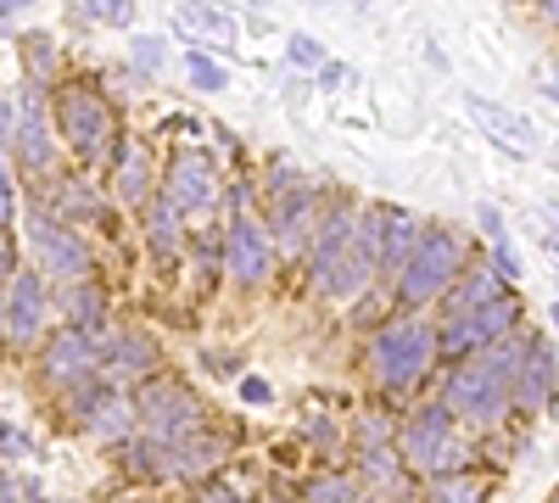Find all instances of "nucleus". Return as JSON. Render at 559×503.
<instances>
[{"mask_svg":"<svg viewBox=\"0 0 559 503\" xmlns=\"http://www.w3.org/2000/svg\"><path fill=\"white\" fill-rule=\"evenodd\" d=\"M45 308H51L45 274H39V268H17L12 280H7V297H0V342L39 347V336H45Z\"/></svg>","mask_w":559,"mask_h":503,"instance_id":"1a4fd4ad","label":"nucleus"},{"mask_svg":"<svg viewBox=\"0 0 559 503\" xmlns=\"http://www.w3.org/2000/svg\"><path fill=\"white\" fill-rule=\"evenodd\" d=\"M554 386H559V370H554V347L543 336H526V358L515 381H509V403L526 408V415H543V408L554 403Z\"/></svg>","mask_w":559,"mask_h":503,"instance_id":"ddd939ff","label":"nucleus"},{"mask_svg":"<svg viewBox=\"0 0 559 503\" xmlns=\"http://www.w3.org/2000/svg\"><path fill=\"white\" fill-rule=\"evenodd\" d=\"M369 363H376V381L392 397H403V392H414L419 381L431 375L437 331L426 325V319H392V325H381L376 342H369Z\"/></svg>","mask_w":559,"mask_h":503,"instance_id":"7ed1b4c3","label":"nucleus"},{"mask_svg":"<svg viewBox=\"0 0 559 503\" xmlns=\"http://www.w3.org/2000/svg\"><path fill=\"white\" fill-rule=\"evenodd\" d=\"M554 213H559V207H554Z\"/></svg>","mask_w":559,"mask_h":503,"instance_id":"8fccbe9b","label":"nucleus"},{"mask_svg":"<svg viewBox=\"0 0 559 503\" xmlns=\"http://www.w3.org/2000/svg\"><path fill=\"white\" fill-rule=\"evenodd\" d=\"M129 408H134V431L152 436V442H185L207 420V403L179 375H157V370L140 375V392L129 397Z\"/></svg>","mask_w":559,"mask_h":503,"instance_id":"f03ea898","label":"nucleus"},{"mask_svg":"<svg viewBox=\"0 0 559 503\" xmlns=\"http://www.w3.org/2000/svg\"><path fill=\"white\" fill-rule=\"evenodd\" d=\"M274 503H286V498H274Z\"/></svg>","mask_w":559,"mask_h":503,"instance_id":"de8ad7c7","label":"nucleus"},{"mask_svg":"<svg viewBox=\"0 0 559 503\" xmlns=\"http://www.w3.org/2000/svg\"><path fill=\"white\" fill-rule=\"evenodd\" d=\"M17 268H23V258H17V236H12V230H0V286H7Z\"/></svg>","mask_w":559,"mask_h":503,"instance_id":"c9c22d12","label":"nucleus"},{"mask_svg":"<svg viewBox=\"0 0 559 503\" xmlns=\"http://www.w3.org/2000/svg\"><path fill=\"white\" fill-rule=\"evenodd\" d=\"M342 73H347L342 62H319V84H342Z\"/></svg>","mask_w":559,"mask_h":503,"instance_id":"37998d69","label":"nucleus"},{"mask_svg":"<svg viewBox=\"0 0 559 503\" xmlns=\"http://www.w3.org/2000/svg\"><path fill=\"white\" fill-rule=\"evenodd\" d=\"M12 157L34 179H57V129H51V89L23 79L12 96Z\"/></svg>","mask_w":559,"mask_h":503,"instance_id":"39448f33","label":"nucleus"},{"mask_svg":"<svg viewBox=\"0 0 559 503\" xmlns=\"http://www.w3.org/2000/svg\"><path fill=\"white\" fill-rule=\"evenodd\" d=\"M554 503H559V498H554Z\"/></svg>","mask_w":559,"mask_h":503,"instance_id":"3c124183","label":"nucleus"},{"mask_svg":"<svg viewBox=\"0 0 559 503\" xmlns=\"http://www.w3.org/2000/svg\"><path fill=\"white\" fill-rule=\"evenodd\" d=\"M442 408L453 420H498L503 408H509V381L503 375H492L481 358H464L459 370L448 375V386H442Z\"/></svg>","mask_w":559,"mask_h":503,"instance_id":"0eeeda50","label":"nucleus"},{"mask_svg":"<svg viewBox=\"0 0 559 503\" xmlns=\"http://www.w3.org/2000/svg\"><path fill=\"white\" fill-rule=\"evenodd\" d=\"M57 308H62V325H73V331H84L90 342H102L107 336V313H112V302H107V286L102 280H62V291L51 297Z\"/></svg>","mask_w":559,"mask_h":503,"instance_id":"2eb2a0df","label":"nucleus"},{"mask_svg":"<svg viewBox=\"0 0 559 503\" xmlns=\"http://www.w3.org/2000/svg\"><path fill=\"white\" fill-rule=\"evenodd\" d=\"M28 7H34V0H0V23H7L12 12H28Z\"/></svg>","mask_w":559,"mask_h":503,"instance_id":"c03bdc74","label":"nucleus"},{"mask_svg":"<svg viewBox=\"0 0 559 503\" xmlns=\"http://www.w3.org/2000/svg\"><path fill=\"white\" fill-rule=\"evenodd\" d=\"M224 268H229V280H236V286H263L269 268H274V247H269V236L258 230L247 213H236V218H229V230H224Z\"/></svg>","mask_w":559,"mask_h":503,"instance_id":"f8f14e48","label":"nucleus"},{"mask_svg":"<svg viewBox=\"0 0 559 503\" xmlns=\"http://www.w3.org/2000/svg\"><path fill=\"white\" fill-rule=\"evenodd\" d=\"M487 347V336H481V325L471 313L464 319H448V331H437V358H453V363H464V358H476Z\"/></svg>","mask_w":559,"mask_h":503,"instance_id":"cd10ccee","label":"nucleus"},{"mask_svg":"<svg viewBox=\"0 0 559 503\" xmlns=\"http://www.w3.org/2000/svg\"><path fill=\"white\" fill-rule=\"evenodd\" d=\"M39 375H45V386L68 392L84 375H102V352H96V342H90L84 331L62 325L57 336H39Z\"/></svg>","mask_w":559,"mask_h":503,"instance_id":"9d476101","label":"nucleus"},{"mask_svg":"<svg viewBox=\"0 0 559 503\" xmlns=\"http://www.w3.org/2000/svg\"><path fill=\"white\" fill-rule=\"evenodd\" d=\"M459 274H464V241L453 230H442V224H426L414 252H408V263H403V274H397V302L426 308L459 280Z\"/></svg>","mask_w":559,"mask_h":503,"instance_id":"20e7f679","label":"nucleus"},{"mask_svg":"<svg viewBox=\"0 0 559 503\" xmlns=\"http://www.w3.org/2000/svg\"><path fill=\"white\" fill-rule=\"evenodd\" d=\"M152 173H157V163H152V152L134 141V134H123L118 141V157H112V191H118V202H129V207H140L152 196Z\"/></svg>","mask_w":559,"mask_h":503,"instance_id":"a211bd4d","label":"nucleus"},{"mask_svg":"<svg viewBox=\"0 0 559 503\" xmlns=\"http://www.w3.org/2000/svg\"><path fill=\"white\" fill-rule=\"evenodd\" d=\"M224 459H229V442L213 436V431H197V436H185V442H168V481L213 476Z\"/></svg>","mask_w":559,"mask_h":503,"instance_id":"f3484780","label":"nucleus"},{"mask_svg":"<svg viewBox=\"0 0 559 503\" xmlns=\"http://www.w3.org/2000/svg\"><path fill=\"white\" fill-rule=\"evenodd\" d=\"M23 236H28V247H34V263H39V274H51V280H84L90 274V247L73 236V224H62V218H51V213H28L23 218Z\"/></svg>","mask_w":559,"mask_h":503,"instance_id":"6e6552de","label":"nucleus"},{"mask_svg":"<svg viewBox=\"0 0 559 503\" xmlns=\"http://www.w3.org/2000/svg\"><path fill=\"white\" fill-rule=\"evenodd\" d=\"M419 230H426V224H419L414 213H403V207H381V263H376V274H403V263H408Z\"/></svg>","mask_w":559,"mask_h":503,"instance_id":"4be33fe9","label":"nucleus"},{"mask_svg":"<svg viewBox=\"0 0 559 503\" xmlns=\"http://www.w3.org/2000/svg\"><path fill=\"white\" fill-rule=\"evenodd\" d=\"M397 453H403V465L408 470H426V476H448L459 465V453H453V415L442 403H426L419 415L397 431Z\"/></svg>","mask_w":559,"mask_h":503,"instance_id":"423d86ee","label":"nucleus"},{"mask_svg":"<svg viewBox=\"0 0 559 503\" xmlns=\"http://www.w3.org/2000/svg\"><path fill=\"white\" fill-rule=\"evenodd\" d=\"M57 73H62L57 34H39V28H28V34H23V79H34V84L51 89V84H57Z\"/></svg>","mask_w":559,"mask_h":503,"instance_id":"393cba45","label":"nucleus"},{"mask_svg":"<svg viewBox=\"0 0 559 503\" xmlns=\"http://www.w3.org/2000/svg\"><path fill=\"white\" fill-rule=\"evenodd\" d=\"M236 392H241V403H269L274 392H269V381H258V375H241L236 381Z\"/></svg>","mask_w":559,"mask_h":503,"instance_id":"58836bf2","label":"nucleus"},{"mask_svg":"<svg viewBox=\"0 0 559 503\" xmlns=\"http://www.w3.org/2000/svg\"><path fill=\"white\" fill-rule=\"evenodd\" d=\"M481 230H487L492 241H503V218H498V207H481Z\"/></svg>","mask_w":559,"mask_h":503,"instance_id":"79ce46f5","label":"nucleus"},{"mask_svg":"<svg viewBox=\"0 0 559 503\" xmlns=\"http://www.w3.org/2000/svg\"><path fill=\"white\" fill-rule=\"evenodd\" d=\"M17 207H23V191H17L7 157H0V230H12V224H17Z\"/></svg>","mask_w":559,"mask_h":503,"instance_id":"f704fd0d","label":"nucleus"},{"mask_svg":"<svg viewBox=\"0 0 559 503\" xmlns=\"http://www.w3.org/2000/svg\"><path fill=\"white\" fill-rule=\"evenodd\" d=\"M498 297H509L503 274L498 268H471V274H459V280L442 291V308H448V319H464V313H476V308H487Z\"/></svg>","mask_w":559,"mask_h":503,"instance_id":"412c9836","label":"nucleus"},{"mask_svg":"<svg viewBox=\"0 0 559 503\" xmlns=\"http://www.w3.org/2000/svg\"><path fill=\"white\" fill-rule=\"evenodd\" d=\"M51 185V196L39 202V213H51V218H62V224H96L102 218V196L84 185V179H45Z\"/></svg>","mask_w":559,"mask_h":503,"instance_id":"aec40b11","label":"nucleus"},{"mask_svg":"<svg viewBox=\"0 0 559 503\" xmlns=\"http://www.w3.org/2000/svg\"><path fill=\"white\" fill-rule=\"evenodd\" d=\"M554 168H559V163H554Z\"/></svg>","mask_w":559,"mask_h":503,"instance_id":"09e8293b","label":"nucleus"},{"mask_svg":"<svg viewBox=\"0 0 559 503\" xmlns=\"http://www.w3.org/2000/svg\"><path fill=\"white\" fill-rule=\"evenodd\" d=\"M96 352H102V375H107V381L152 375V370H157V358H163V347H157L152 331H112V336L96 342Z\"/></svg>","mask_w":559,"mask_h":503,"instance_id":"4468645a","label":"nucleus"},{"mask_svg":"<svg viewBox=\"0 0 559 503\" xmlns=\"http://www.w3.org/2000/svg\"><path fill=\"white\" fill-rule=\"evenodd\" d=\"M163 62H168V45H163V39L140 34V39L129 45V68H134V79H157V73H163Z\"/></svg>","mask_w":559,"mask_h":503,"instance_id":"7c9ffc66","label":"nucleus"},{"mask_svg":"<svg viewBox=\"0 0 559 503\" xmlns=\"http://www.w3.org/2000/svg\"><path fill=\"white\" fill-rule=\"evenodd\" d=\"M353 207H336L331 218H324L319 224V236L308 241V274H324V268H331L342 252H347V241H353Z\"/></svg>","mask_w":559,"mask_h":503,"instance_id":"5701e85b","label":"nucleus"},{"mask_svg":"<svg viewBox=\"0 0 559 503\" xmlns=\"http://www.w3.org/2000/svg\"><path fill=\"white\" fill-rule=\"evenodd\" d=\"M191 503H241V498L229 492V487H202V492H197Z\"/></svg>","mask_w":559,"mask_h":503,"instance_id":"a19ab883","label":"nucleus"},{"mask_svg":"<svg viewBox=\"0 0 559 503\" xmlns=\"http://www.w3.org/2000/svg\"><path fill=\"white\" fill-rule=\"evenodd\" d=\"M185 79H191L197 89H224V68H218L213 57H202V51L185 57Z\"/></svg>","mask_w":559,"mask_h":503,"instance_id":"72a5a7b5","label":"nucleus"},{"mask_svg":"<svg viewBox=\"0 0 559 503\" xmlns=\"http://www.w3.org/2000/svg\"><path fill=\"white\" fill-rule=\"evenodd\" d=\"M179 23H185V34H207V39H218V45H229L236 39V17L229 12H218V7H207V0H185L179 7Z\"/></svg>","mask_w":559,"mask_h":503,"instance_id":"bb28decb","label":"nucleus"},{"mask_svg":"<svg viewBox=\"0 0 559 503\" xmlns=\"http://www.w3.org/2000/svg\"><path fill=\"white\" fill-rule=\"evenodd\" d=\"M84 17H96L107 28H134V0H84Z\"/></svg>","mask_w":559,"mask_h":503,"instance_id":"473e14b6","label":"nucleus"},{"mask_svg":"<svg viewBox=\"0 0 559 503\" xmlns=\"http://www.w3.org/2000/svg\"><path fill=\"white\" fill-rule=\"evenodd\" d=\"M51 129H57V141H62L79 163H96V168H112L118 141H123L118 107H112L90 79L51 84Z\"/></svg>","mask_w":559,"mask_h":503,"instance_id":"f257e3e1","label":"nucleus"},{"mask_svg":"<svg viewBox=\"0 0 559 503\" xmlns=\"http://www.w3.org/2000/svg\"><path fill=\"white\" fill-rule=\"evenodd\" d=\"M358 498V481L353 476H313L302 503H353Z\"/></svg>","mask_w":559,"mask_h":503,"instance_id":"2f4dec72","label":"nucleus"},{"mask_svg":"<svg viewBox=\"0 0 559 503\" xmlns=\"http://www.w3.org/2000/svg\"><path fill=\"white\" fill-rule=\"evenodd\" d=\"M7 141H12V96L0 89V152H7Z\"/></svg>","mask_w":559,"mask_h":503,"instance_id":"ea45409f","label":"nucleus"},{"mask_svg":"<svg viewBox=\"0 0 559 503\" xmlns=\"http://www.w3.org/2000/svg\"><path fill=\"white\" fill-rule=\"evenodd\" d=\"M319 62H324V51H319L308 34H297V39H292V68H319Z\"/></svg>","mask_w":559,"mask_h":503,"instance_id":"e433bc0d","label":"nucleus"},{"mask_svg":"<svg viewBox=\"0 0 559 503\" xmlns=\"http://www.w3.org/2000/svg\"><path fill=\"white\" fill-rule=\"evenodd\" d=\"M426 503H481V481H471V470H448V476H431L426 487Z\"/></svg>","mask_w":559,"mask_h":503,"instance_id":"c756f323","label":"nucleus"},{"mask_svg":"<svg viewBox=\"0 0 559 503\" xmlns=\"http://www.w3.org/2000/svg\"><path fill=\"white\" fill-rule=\"evenodd\" d=\"M84 431H96L102 442H129V431H134V408H129V397L123 392H112L96 415L84 420Z\"/></svg>","mask_w":559,"mask_h":503,"instance_id":"c85d7f7f","label":"nucleus"},{"mask_svg":"<svg viewBox=\"0 0 559 503\" xmlns=\"http://www.w3.org/2000/svg\"><path fill=\"white\" fill-rule=\"evenodd\" d=\"M554 325H559V302H554Z\"/></svg>","mask_w":559,"mask_h":503,"instance_id":"a18cd8bd","label":"nucleus"},{"mask_svg":"<svg viewBox=\"0 0 559 503\" xmlns=\"http://www.w3.org/2000/svg\"><path fill=\"white\" fill-rule=\"evenodd\" d=\"M313 218H319V202H313V185H308V179H286V185H274L269 224H274L280 252H308Z\"/></svg>","mask_w":559,"mask_h":503,"instance_id":"9b49d317","label":"nucleus"},{"mask_svg":"<svg viewBox=\"0 0 559 503\" xmlns=\"http://www.w3.org/2000/svg\"><path fill=\"white\" fill-rule=\"evenodd\" d=\"M471 118H476V129H481V134H492V141H498L509 157H532V152H537V134H532V123H521L515 112H503L498 101L471 96Z\"/></svg>","mask_w":559,"mask_h":503,"instance_id":"6ab92c4d","label":"nucleus"},{"mask_svg":"<svg viewBox=\"0 0 559 503\" xmlns=\"http://www.w3.org/2000/svg\"><path fill=\"white\" fill-rule=\"evenodd\" d=\"M179 218H185V213H179L168 196L146 202V247H152V258H163V263L179 258V241H185V236H179Z\"/></svg>","mask_w":559,"mask_h":503,"instance_id":"b1692460","label":"nucleus"},{"mask_svg":"<svg viewBox=\"0 0 559 503\" xmlns=\"http://www.w3.org/2000/svg\"><path fill=\"white\" fill-rule=\"evenodd\" d=\"M353 503H369V498H353Z\"/></svg>","mask_w":559,"mask_h":503,"instance_id":"49530a36","label":"nucleus"},{"mask_svg":"<svg viewBox=\"0 0 559 503\" xmlns=\"http://www.w3.org/2000/svg\"><path fill=\"white\" fill-rule=\"evenodd\" d=\"M358 470H364V481H369V487H381V492H397V487H403V470H408V465H403V453H397L392 442H381V447H364V453H358Z\"/></svg>","mask_w":559,"mask_h":503,"instance_id":"a878e982","label":"nucleus"},{"mask_svg":"<svg viewBox=\"0 0 559 503\" xmlns=\"http://www.w3.org/2000/svg\"><path fill=\"white\" fill-rule=\"evenodd\" d=\"M179 213H207L218 202V179H213V157L202 152H185L174 168H168V191H163Z\"/></svg>","mask_w":559,"mask_h":503,"instance_id":"dca6fc26","label":"nucleus"},{"mask_svg":"<svg viewBox=\"0 0 559 503\" xmlns=\"http://www.w3.org/2000/svg\"><path fill=\"white\" fill-rule=\"evenodd\" d=\"M0 453H7V459H17V453H28V431H17L12 420H0Z\"/></svg>","mask_w":559,"mask_h":503,"instance_id":"4c0bfd02","label":"nucleus"}]
</instances>
